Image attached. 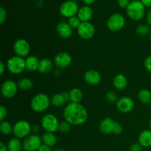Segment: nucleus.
Segmentation results:
<instances>
[{
  "instance_id": "obj_22",
  "label": "nucleus",
  "mask_w": 151,
  "mask_h": 151,
  "mask_svg": "<svg viewBox=\"0 0 151 151\" xmlns=\"http://www.w3.org/2000/svg\"><path fill=\"white\" fill-rule=\"evenodd\" d=\"M39 61L38 58L35 55H29L25 59V63H26V69L30 72H34L38 70Z\"/></svg>"
},
{
  "instance_id": "obj_41",
  "label": "nucleus",
  "mask_w": 151,
  "mask_h": 151,
  "mask_svg": "<svg viewBox=\"0 0 151 151\" xmlns=\"http://www.w3.org/2000/svg\"><path fill=\"white\" fill-rule=\"evenodd\" d=\"M62 95H63V98H64L65 101L67 102L69 100H70V97H69V92H67V91H63V92L61 93Z\"/></svg>"
},
{
  "instance_id": "obj_51",
  "label": "nucleus",
  "mask_w": 151,
  "mask_h": 151,
  "mask_svg": "<svg viewBox=\"0 0 151 151\" xmlns=\"http://www.w3.org/2000/svg\"><path fill=\"white\" fill-rule=\"evenodd\" d=\"M132 1H137V0H132Z\"/></svg>"
},
{
  "instance_id": "obj_18",
  "label": "nucleus",
  "mask_w": 151,
  "mask_h": 151,
  "mask_svg": "<svg viewBox=\"0 0 151 151\" xmlns=\"http://www.w3.org/2000/svg\"><path fill=\"white\" fill-rule=\"evenodd\" d=\"M93 15L92 10L88 6H83L79 9L78 13V17L82 22H89Z\"/></svg>"
},
{
  "instance_id": "obj_11",
  "label": "nucleus",
  "mask_w": 151,
  "mask_h": 151,
  "mask_svg": "<svg viewBox=\"0 0 151 151\" xmlns=\"http://www.w3.org/2000/svg\"><path fill=\"white\" fill-rule=\"evenodd\" d=\"M13 50L17 56L22 58L27 57L30 52V46L27 40L24 38H19L15 41Z\"/></svg>"
},
{
  "instance_id": "obj_46",
  "label": "nucleus",
  "mask_w": 151,
  "mask_h": 151,
  "mask_svg": "<svg viewBox=\"0 0 151 151\" xmlns=\"http://www.w3.org/2000/svg\"><path fill=\"white\" fill-rule=\"evenodd\" d=\"M94 1H95V0H83V1L86 4H87V5L91 4L92 3L94 2Z\"/></svg>"
},
{
  "instance_id": "obj_7",
  "label": "nucleus",
  "mask_w": 151,
  "mask_h": 151,
  "mask_svg": "<svg viewBox=\"0 0 151 151\" xmlns=\"http://www.w3.org/2000/svg\"><path fill=\"white\" fill-rule=\"evenodd\" d=\"M42 144L41 137L37 134H31L24 139L22 142V147L24 151H36Z\"/></svg>"
},
{
  "instance_id": "obj_1",
  "label": "nucleus",
  "mask_w": 151,
  "mask_h": 151,
  "mask_svg": "<svg viewBox=\"0 0 151 151\" xmlns=\"http://www.w3.org/2000/svg\"><path fill=\"white\" fill-rule=\"evenodd\" d=\"M88 111L81 103H70L65 107L63 117L72 125H81L88 119Z\"/></svg>"
},
{
  "instance_id": "obj_14",
  "label": "nucleus",
  "mask_w": 151,
  "mask_h": 151,
  "mask_svg": "<svg viewBox=\"0 0 151 151\" xmlns=\"http://www.w3.org/2000/svg\"><path fill=\"white\" fill-rule=\"evenodd\" d=\"M134 107V102L129 97H122L116 102V108L122 113H128Z\"/></svg>"
},
{
  "instance_id": "obj_19",
  "label": "nucleus",
  "mask_w": 151,
  "mask_h": 151,
  "mask_svg": "<svg viewBox=\"0 0 151 151\" xmlns=\"http://www.w3.org/2000/svg\"><path fill=\"white\" fill-rule=\"evenodd\" d=\"M139 143L142 147H151V130H145L140 133Z\"/></svg>"
},
{
  "instance_id": "obj_4",
  "label": "nucleus",
  "mask_w": 151,
  "mask_h": 151,
  "mask_svg": "<svg viewBox=\"0 0 151 151\" xmlns=\"http://www.w3.org/2000/svg\"><path fill=\"white\" fill-rule=\"evenodd\" d=\"M7 68L9 72L14 75L20 74L26 69L25 59L19 56H13L7 62Z\"/></svg>"
},
{
  "instance_id": "obj_21",
  "label": "nucleus",
  "mask_w": 151,
  "mask_h": 151,
  "mask_svg": "<svg viewBox=\"0 0 151 151\" xmlns=\"http://www.w3.org/2000/svg\"><path fill=\"white\" fill-rule=\"evenodd\" d=\"M114 86L117 90H123L126 88L128 85L127 78L122 74H118L114 78Z\"/></svg>"
},
{
  "instance_id": "obj_12",
  "label": "nucleus",
  "mask_w": 151,
  "mask_h": 151,
  "mask_svg": "<svg viewBox=\"0 0 151 151\" xmlns=\"http://www.w3.org/2000/svg\"><path fill=\"white\" fill-rule=\"evenodd\" d=\"M78 33L81 38L83 39H90L95 33V27L89 22H81V25L78 28Z\"/></svg>"
},
{
  "instance_id": "obj_43",
  "label": "nucleus",
  "mask_w": 151,
  "mask_h": 151,
  "mask_svg": "<svg viewBox=\"0 0 151 151\" xmlns=\"http://www.w3.org/2000/svg\"><path fill=\"white\" fill-rule=\"evenodd\" d=\"M5 71V65L3 62H0V75H2Z\"/></svg>"
},
{
  "instance_id": "obj_24",
  "label": "nucleus",
  "mask_w": 151,
  "mask_h": 151,
  "mask_svg": "<svg viewBox=\"0 0 151 151\" xmlns=\"http://www.w3.org/2000/svg\"><path fill=\"white\" fill-rule=\"evenodd\" d=\"M69 97L71 103H80L83 97V94L80 88H74L69 91Z\"/></svg>"
},
{
  "instance_id": "obj_33",
  "label": "nucleus",
  "mask_w": 151,
  "mask_h": 151,
  "mask_svg": "<svg viewBox=\"0 0 151 151\" xmlns=\"http://www.w3.org/2000/svg\"><path fill=\"white\" fill-rule=\"evenodd\" d=\"M106 100H107L109 102H110V103L117 102V100H119L116 93H115L114 91H108V92L106 93Z\"/></svg>"
},
{
  "instance_id": "obj_10",
  "label": "nucleus",
  "mask_w": 151,
  "mask_h": 151,
  "mask_svg": "<svg viewBox=\"0 0 151 151\" xmlns=\"http://www.w3.org/2000/svg\"><path fill=\"white\" fill-rule=\"evenodd\" d=\"M18 84L12 80H7L2 83L1 87V92L5 98H12L18 91Z\"/></svg>"
},
{
  "instance_id": "obj_44",
  "label": "nucleus",
  "mask_w": 151,
  "mask_h": 151,
  "mask_svg": "<svg viewBox=\"0 0 151 151\" xmlns=\"http://www.w3.org/2000/svg\"><path fill=\"white\" fill-rule=\"evenodd\" d=\"M0 151H8L7 146L3 142H0Z\"/></svg>"
},
{
  "instance_id": "obj_42",
  "label": "nucleus",
  "mask_w": 151,
  "mask_h": 151,
  "mask_svg": "<svg viewBox=\"0 0 151 151\" xmlns=\"http://www.w3.org/2000/svg\"><path fill=\"white\" fill-rule=\"evenodd\" d=\"M141 2L145 7H151V0H141Z\"/></svg>"
},
{
  "instance_id": "obj_6",
  "label": "nucleus",
  "mask_w": 151,
  "mask_h": 151,
  "mask_svg": "<svg viewBox=\"0 0 151 151\" xmlns=\"http://www.w3.org/2000/svg\"><path fill=\"white\" fill-rule=\"evenodd\" d=\"M59 125L58 118L52 114H47L41 119V126L47 132H55L58 130Z\"/></svg>"
},
{
  "instance_id": "obj_27",
  "label": "nucleus",
  "mask_w": 151,
  "mask_h": 151,
  "mask_svg": "<svg viewBox=\"0 0 151 151\" xmlns=\"http://www.w3.org/2000/svg\"><path fill=\"white\" fill-rule=\"evenodd\" d=\"M18 86H19V88H20L21 90L27 91V90L31 89L32 88L33 83H32V80H30L29 78H22L18 82Z\"/></svg>"
},
{
  "instance_id": "obj_48",
  "label": "nucleus",
  "mask_w": 151,
  "mask_h": 151,
  "mask_svg": "<svg viewBox=\"0 0 151 151\" xmlns=\"http://www.w3.org/2000/svg\"><path fill=\"white\" fill-rule=\"evenodd\" d=\"M52 151H66V150L63 148H56L55 149V150H53Z\"/></svg>"
},
{
  "instance_id": "obj_36",
  "label": "nucleus",
  "mask_w": 151,
  "mask_h": 151,
  "mask_svg": "<svg viewBox=\"0 0 151 151\" xmlns=\"http://www.w3.org/2000/svg\"><path fill=\"white\" fill-rule=\"evenodd\" d=\"M7 19V12L4 7H0V24H3Z\"/></svg>"
},
{
  "instance_id": "obj_23",
  "label": "nucleus",
  "mask_w": 151,
  "mask_h": 151,
  "mask_svg": "<svg viewBox=\"0 0 151 151\" xmlns=\"http://www.w3.org/2000/svg\"><path fill=\"white\" fill-rule=\"evenodd\" d=\"M43 144L48 145L50 147H53L57 143V137L53 133L46 132L41 137Z\"/></svg>"
},
{
  "instance_id": "obj_47",
  "label": "nucleus",
  "mask_w": 151,
  "mask_h": 151,
  "mask_svg": "<svg viewBox=\"0 0 151 151\" xmlns=\"http://www.w3.org/2000/svg\"><path fill=\"white\" fill-rule=\"evenodd\" d=\"M32 131H34V132L36 133V132H38V131H39V127L37 126V125H36V126H34L33 128H32Z\"/></svg>"
},
{
  "instance_id": "obj_5",
  "label": "nucleus",
  "mask_w": 151,
  "mask_h": 151,
  "mask_svg": "<svg viewBox=\"0 0 151 151\" xmlns=\"http://www.w3.org/2000/svg\"><path fill=\"white\" fill-rule=\"evenodd\" d=\"M31 131L32 127L29 122L26 120H19L13 125V134L16 138L25 139L29 135Z\"/></svg>"
},
{
  "instance_id": "obj_16",
  "label": "nucleus",
  "mask_w": 151,
  "mask_h": 151,
  "mask_svg": "<svg viewBox=\"0 0 151 151\" xmlns=\"http://www.w3.org/2000/svg\"><path fill=\"white\" fill-rule=\"evenodd\" d=\"M84 79L86 82L89 85H97L101 81V75L99 72L96 70H88L84 75Z\"/></svg>"
},
{
  "instance_id": "obj_32",
  "label": "nucleus",
  "mask_w": 151,
  "mask_h": 151,
  "mask_svg": "<svg viewBox=\"0 0 151 151\" xmlns=\"http://www.w3.org/2000/svg\"><path fill=\"white\" fill-rule=\"evenodd\" d=\"M71 125H72L70 123L65 120L63 122H60L58 130L61 133H68L71 130Z\"/></svg>"
},
{
  "instance_id": "obj_31",
  "label": "nucleus",
  "mask_w": 151,
  "mask_h": 151,
  "mask_svg": "<svg viewBox=\"0 0 151 151\" xmlns=\"http://www.w3.org/2000/svg\"><path fill=\"white\" fill-rule=\"evenodd\" d=\"M81 21L80 20L78 16H72V17L69 18L68 19V24H69V26L72 28V29H77L79 27V26L81 25Z\"/></svg>"
},
{
  "instance_id": "obj_37",
  "label": "nucleus",
  "mask_w": 151,
  "mask_h": 151,
  "mask_svg": "<svg viewBox=\"0 0 151 151\" xmlns=\"http://www.w3.org/2000/svg\"><path fill=\"white\" fill-rule=\"evenodd\" d=\"M7 109L4 106H2V105L0 106V120L4 121L6 116H7Z\"/></svg>"
},
{
  "instance_id": "obj_25",
  "label": "nucleus",
  "mask_w": 151,
  "mask_h": 151,
  "mask_svg": "<svg viewBox=\"0 0 151 151\" xmlns=\"http://www.w3.org/2000/svg\"><path fill=\"white\" fill-rule=\"evenodd\" d=\"M8 151H21L22 147V143L19 140V139L14 137L9 140L8 143L7 145Z\"/></svg>"
},
{
  "instance_id": "obj_34",
  "label": "nucleus",
  "mask_w": 151,
  "mask_h": 151,
  "mask_svg": "<svg viewBox=\"0 0 151 151\" xmlns=\"http://www.w3.org/2000/svg\"><path fill=\"white\" fill-rule=\"evenodd\" d=\"M122 131H123V128H122V125H121L119 122H114L112 133L114 134H116V135H119V134H122Z\"/></svg>"
},
{
  "instance_id": "obj_29",
  "label": "nucleus",
  "mask_w": 151,
  "mask_h": 151,
  "mask_svg": "<svg viewBox=\"0 0 151 151\" xmlns=\"http://www.w3.org/2000/svg\"><path fill=\"white\" fill-rule=\"evenodd\" d=\"M50 100H51V104L55 107H60L66 103L61 93L54 94Z\"/></svg>"
},
{
  "instance_id": "obj_13",
  "label": "nucleus",
  "mask_w": 151,
  "mask_h": 151,
  "mask_svg": "<svg viewBox=\"0 0 151 151\" xmlns=\"http://www.w3.org/2000/svg\"><path fill=\"white\" fill-rule=\"evenodd\" d=\"M72 56L66 52H61L55 55L54 58V63L60 69L68 67L72 63Z\"/></svg>"
},
{
  "instance_id": "obj_2",
  "label": "nucleus",
  "mask_w": 151,
  "mask_h": 151,
  "mask_svg": "<svg viewBox=\"0 0 151 151\" xmlns=\"http://www.w3.org/2000/svg\"><path fill=\"white\" fill-rule=\"evenodd\" d=\"M51 104V100L44 93H38L34 96L30 102L31 109L37 113L45 111Z\"/></svg>"
},
{
  "instance_id": "obj_49",
  "label": "nucleus",
  "mask_w": 151,
  "mask_h": 151,
  "mask_svg": "<svg viewBox=\"0 0 151 151\" xmlns=\"http://www.w3.org/2000/svg\"><path fill=\"white\" fill-rule=\"evenodd\" d=\"M149 36H150V42H151V32H150V35H149Z\"/></svg>"
},
{
  "instance_id": "obj_38",
  "label": "nucleus",
  "mask_w": 151,
  "mask_h": 151,
  "mask_svg": "<svg viewBox=\"0 0 151 151\" xmlns=\"http://www.w3.org/2000/svg\"><path fill=\"white\" fill-rule=\"evenodd\" d=\"M130 151H142V147L139 143H134L130 147Z\"/></svg>"
},
{
  "instance_id": "obj_40",
  "label": "nucleus",
  "mask_w": 151,
  "mask_h": 151,
  "mask_svg": "<svg viewBox=\"0 0 151 151\" xmlns=\"http://www.w3.org/2000/svg\"><path fill=\"white\" fill-rule=\"evenodd\" d=\"M37 151H52L51 150V147L48 145H46L42 144L41 145V147L38 148V150Z\"/></svg>"
},
{
  "instance_id": "obj_45",
  "label": "nucleus",
  "mask_w": 151,
  "mask_h": 151,
  "mask_svg": "<svg viewBox=\"0 0 151 151\" xmlns=\"http://www.w3.org/2000/svg\"><path fill=\"white\" fill-rule=\"evenodd\" d=\"M147 22L151 26V10L148 12V13L147 15Z\"/></svg>"
},
{
  "instance_id": "obj_20",
  "label": "nucleus",
  "mask_w": 151,
  "mask_h": 151,
  "mask_svg": "<svg viewBox=\"0 0 151 151\" xmlns=\"http://www.w3.org/2000/svg\"><path fill=\"white\" fill-rule=\"evenodd\" d=\"M53 69V62L49 58H43L40 60L38 70L41 73L47 74L51 72Z\"/></svg>"
},
{
  "instance_id": "obj_35",
  "label": "nucleus",
  "mask_w": 151,
  "mask_h": 151,
  "mask_svg": "<svg viewBox=\"0 0 151 151\" xmlns=\"http://www.w3.org/2000/svg\"><path fill=\"white\" fill-rule=\"evenodd\" d=\"M144 66L146 70L148 71L150 73H151V55L147 56L144 61Z\"/></svg>"
},
{
  "instance_id": "obj_28",
  "label": "nucleus",
  "mask_w": 151,
  "mask_h": 151,
  "mask_svg": "<svg viewBox=\"0 0 151 151\" xmlns=\"http://www.w3.org/2000/svg\"><path fill=\"white\" fill-rule=\"evenodd\" d=\"M13 126H12L11 124L7 121L4 120L1 121L0 123V131H1V134L4 135H10L11 133H13Z\"/></svg>"
},
{
  "instance_id": "obj_39",
  "label": "nucleus",
  "mask_w": 151,
  "mask_h": 151,
  "mask_svg": "<svg viewBox=\"0 0 151 151\" xmlns=\"http://www.w3.org/2000/svg\"><path fill=\"white\" fill-rule=\"evenodd\" d=\"M129 4V0H118V4L122 8H127Z\"/></svg>"
},
{
  "instance_id": "obj_8",
  "label": "nucleus",
  "mask_w": 151,
  "mask_h": 151,
  "mask_svg": "<svg viewBox=\"0 0 151 151\" xmlns=\"http://www.w3.org/2000/svg\"><path fill=\"white\" fill-rule=\"evenodd\" d=\"M125 19L120 13H114L109 18L107 21V27L111 31L117 32L124 27Z\"/></svg>"
},
{
  "instance_id": "obj_3",
  "label": "nucleus",
  "mask_w": 151,
  "mask_h": 151,
  "mask_svg": "<svg viewBox=\"0 0 151 151\" xmlns=\"http://www.w3.org/2000/svg\"><path fill=\"white\" fill-rule=\"evenodd\" d=\"M127 15L130 19L134 21L141 20L145 16V6L141 1H134L130 2L126 8Z\"/></svg>"
},
{
  "instance_id": "obj_15",
  "label": "nucleus",
  "mask_w": 151,
  "mask_h": 151,
  "mask_svg": "<svg viewBox=\"0 0 151 151\" xmlns=\"http://www.w3.org/2000/svg\"><path fill=\"white\" fill-rule=\"evenodd\" d=\"M72 28L69 26L68 22H60L56 27L58 35L63 38H69L72 35Z\"/></svg>"
},
{
  "instance_id": "obj_17",
  "label": "nucleus",
  "mask_w": 151,
  "mask_h": 151,
  "mask_svg": "<svg viewBox=\"0 0 151 151\" xmlns=\"http://www.w3.org/2000/svg\"><path fill=\"white\" fill-rule=\"evenodd\" d=\"M114 122L115 121H114L113 119L109 117L105 118V119H103L100 122V125H99L100 131L103 134H111V133H112V131H113V127Z\"/></svg>"
},
{
  "instance_id": "obj_30",
  "label": "nucleus",
  "mask_w": 151,
  "mask_h": 151,
  "mask_svg": "<svg viewBox=\"0 0 151 151\" xmlns=\"http://www.w3.org/2000/svg\"><path fill=\"white\" fill-rule=\"evenodd\" d=\"M136 32L140 36H146L147 35H150V27L145 24H140L136 29Z\"/></svg>"
},
{
  "instance_id": "obj_9",
  "label": "nucleus",
  "mask_w": 151,
  "mask_h": 151,
  "mask_svg": "<svg viewBox=\"0 0 151 151\" xmlns=\"http://www.w3.org/2000/svg\"><path fill=\"white\" fill-rule=\"evenodd\" d=\"M60 13L63 16L66 18H71L72 16H75L78 14V5L75 1H66L63 2L60 7Z\"/></svg>"
},
{
  "instance_id": "obj_50",
  "label": "nucleus",
  "mask_w": 151,
  "mask_h": 151,
  "mask_svg": "<svg viewBox=\"0 0 151 151\" xmlns=\"http://www.w3.org/2000/svg\"><path fill=\"white\" fill-rule=\"evenodd\" d=\"M150 128L151 129V118H150Z\"/></svg>"
},
{
  "instance_id": "obj_26",
  "label": "nucleus",
  "mask_w": 151,
  "mask_h": 151,
  "mask_svg": "<svg viewBox=\"0 0 151 151\" xmlns=\"http://www.w3.org/2000/svg\"><path fill=\"white\" fill-rule=\"evenodd\" d=\"M138 98L143 104H148L151 102V91L146 88L140 90L138 94Z\"/></svg>"
}]
</instances>
